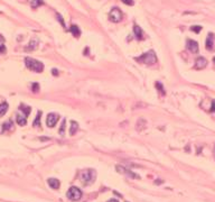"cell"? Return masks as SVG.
Here are the masks:
<instances>
[{
    "label": "cell",
    "instance_id": "cell-26",
    "mask_svg": "<svg viewBox=\"0 0 215 202\" xmlns=\"http://www.w3.org/2000/svg\"><path fill=\"white\" fill-rule=\"evenodd\" d=\"M122 2L125 3V5H128V6H133V3H135L133 0H122Z\"/></svg>",
    "mask_w": 215,
    "mask_h": 202
},
{
    "label": "cell",
    "instance_id": "cell-11",
    "mask_svg": "<svg viewBox=\"0 0 215 202\" xmlns=\"http://www.w3.org/2000/svg\"><path fill=\"white\" fill-rule=\"evenodd\" d=\"M117 169L119 170V172H121V173H124V174H127V175H128V176H130V177H133V179H139V176L137 175V174H135V173L130 172L129 170L124 169V167H122V166H118Z\"/></svg>",
    "mask_w": 215,
    "mask_h": 202
},
{
    "label": "cell",
    "instance_id": "cell-3",
    "mask_svg": "<svg viewBox=\"0 0 215 202\" xmlns=\"http://www.w3.org/2000/svg\"><path fill=\"white\" fill-rule=\"evenodd\" d=\"M96 173L93 170H86V171L81 173V181L84 185H90L95 181Z\"/></svg>",
    "mask_w": 215,
    "mask_h": 202
},
{
    "label": "cell",
    "instance_id": "cell-33",
    "mask_svg": "<svg viewBox=\"0 0 215 202\" xmlns=\"http://www.w3.org/2000/svg\"><path fill=\"white\" fill-rule=\"evenodd\" d=\"M213 62H214V63H215V57H214V59H213Z\"/></svg>",
    "mask_w": 215,
    "mask_h": 202
},
{
    "label": "cell",
    "instance_id": "cell-1",
    "mask_svg": "<svg viewBox=\"0 0 215 202\" xmlns=\"http://www.w3.org/2000/svg\"><path fill=\"white\" fill-rule=\"evenodd\" d=\"M25 64L27 66V69H29L33 72H36V73H40L43 72L44 70V64L35 59H31V57H26L25 59Z\"/></svg>",
    "mask_w": 215,
    "mask_h": 202
},
{
    "label": "cell",
    "instance_id": "cell-21",
    "mask_svg": "<svg viewBox=\"0 0 215 202\" xmlns=\"http://www.w3.org/2000/svg\"><path fill=\"white\" fill-rule=\"evenodd\" d=\"M11 128H13V121L11 120H9V121H7V123H5L2 125V130L3 131H7V130H9Z\"/></svg>",
    "mask_w": 215,
    "mask_h": 202
},
{
    "label": "cell",
    "instance_id": "cell-7",
    "mask_svg": "<svg viewBox=\"0 0 215 202\" xmlns=\"http://www.w3.org/2000/svg\"><path fill=\"white\" fill-rule=\"evenodd\" d=\"M186 47L189 52L192 53H197L198 52V44L196 41H193V39H187L186 42Z\"/></svg>",
    "mask_w": 215,
    "mask_h": 202
},
{
    "label": "cell",
    "instance_id": "cell-13",
    "mask_svg": "<svg viewBox=\"0 0 215 202\" xmlns=\"http://www.w3.org/2000/svg\"><path fill=\"white\" fill-rule=\"evenodd\" d=\"M48 185L52 189H54V190H57L60 187V181L57 179H53V177L48 179Z\"/></svg>",
    "mask_w": 215,
    "mask_h": 202
},
{
    "label": "cell",
    "instance_id": "cell-32",
    "mask_svg": "<svg viewBox=\"0 0 215 202\" xmlns=\"http://www.w3.org/2000/svg\"><path fill=\"white\" fill-rule=\"evenodd\" d=\"M3 42V37H2V35L0 34V43H2Z\"/></svg>",
    "mask_w": 215,
    "mask_h": 202
},
{
    "label": "cell",
    "instance_id": "cell-28",
    "mask_svg": "<svg viewBox=\"0 0 215 202\" xmlns=\"http://www.w3.org/2000/svg\"><path fill=\"white\" fill-rule=\"evenodd\" d=\"M6 46L5 45H0V54H5L6 53Z\"/></svg>",
    "mask_w": 215,
    "mask_h": 202
},
{
    "label": "cell",
    "instance_id": "cell-4",
    "mask_svg": "<svg viewBox=\"0 0 215 202\" xmlns=\"http://www.w3.org/2000/svg\"><path fill=\"white\" fill-rule=\"evenodd\" d=\"M67 198L71 201H78L82 198V191L76 187H71L67 191Z\"/></svg>",
    "mask_w": 215,
    "mask_h": 202
},
{
    "label": "cell",
    "instance_id": "cell-20",
    "mask_svg": "<svg viewBox=\"0 0 215 202\" xmlns=\"http://www.w3.org/2000/svg\"><path fill=\"white\" fill-rule=\"evenodd\" d=\"M40 117H42V111H38V112H37V116H36V118H35V120H34V124H33L35 127L40 126Z\"/></svg>",
    "mask_w": 215,
    "mask_h": 202
},
{
    "label": "cell",
    "instance_id": "cell-15",
    "mask_svg": "<svg viewBox=\"0 0 215 202\" xmlns=\"http://www.w3.org/2000/svg\"><path fill=\"white\" fill-rule=\"evenodd\" d=\"M70 29H71V33L73 34V36H74V37L78 38V37L81 36V31H80L78 26H76V25H72Z\"/></svg>",
    "mask_w": 215,
    "mask_h": 202
},
{
    "label": "cell",
    "instance_id": "cell-22",
    "mask_svg": "<svg viewBox=\"0 0 215 202\" xmlns=\"http://www.w3.org/2000/svg\"><path fill=\"white\" fill-rule=\"evenodd\" d=\"M156 87L158 88V90H159V92L161 94H165L166 92H165V89H164V87H163V84L160 83V82H157L156 83Z\"/></svg>",
    "mask_w": 215,
    "mask_h": 202
},
{
    "label": "cell",
    "instance_id": "cell-8",
    "mask_svg": "<svg viewBox=\"0 0 215 202\" xmlns=\"http://www.w3.org/2000/svg\"><path fill=\"white\" fill-rule=\"evenodd\" d=\"M214 45H215V37L214 34H208L207 38H206V43H205V47L207 51H213L214 49Z\"/></svg>",
    "mask_w": 215,
    "mask_h": 202
},
{
    "label": "cell",
    "instance_id": "cell-16",
    "mask_svg": "<svg viewBox=\"0 0 215 202\" xmlns=\"http://www.w3.org/2000/svg\"><path fill=\"white\" fill-rule=\"evenodd\" d=\"M19 109L24 112V116H28L29 113H31V108L29 107V106H26V105H20V107H19Z\"/></svg>",
    "mask_w": 215,
    "mask_h": 202
},
{
    "label": "cell",
    "instance_id": "cell-2",
    "mask_svg": "<svg viewBox=\"0 0 215 202\" xmlns=\"http://www.w3.org/2000/svg\"><path fill=\"white\" fill-rule=\"evenodd\" d=\"M136 61L147 64V65H154L155 63H157V56H156L154 51H149L147 53H143L141 56L136 57Z\"/></svg>",
    "mask_w": 215,
    "mask_h": 202
},
{
    "label": "cell",
    "instance_id": "cell-18",
    "mask_svg": "<svg viewBox=\"0 0 215 202\" xmlns=\"http://www.w3.org/2000/svg\"><path fill=\"white\" fill-rule=\"evenodd\" d=\"M8 103L7 102H3V103H1L0 105V117H2V116H5L6 115V112L8 111Z\"/></svg>",
    "mask_w": 215,
    "mask_h": 202
},
{
    "label": "cell",
    "instance_id": "cell-19",
    "mask_svg": "<svg viewBox=\"0 0 215 202\" xmlns=\"http://www.w3.org/2000/svg\"><path fill=\"white\" fill-rule=\"evenodd\" d=\"M43 3H44L43 0H31V8H34V9H36L37 7L42 6Z\"/></svg>",
    "mask_w": 215,
    "mask_h": 202
},
{
    "label": "cell",
    "instance_id": "cell-25",
    "mask_svg": "<svg viewBox=\"0 0 215 202\" xmlns=\"http://www.w3.org/2000/svg\"><path fill=\"white\" fill-rule=\"evenodd\" d=\"M190 31H195V33H200V31H202V27H200V26H192V27H190Z\"/></svg>",
    "mask_w": 215,
    "mask_h": 202
},
{
    "label": "cell",
    "instance_id": "cell-6",
    "mask_svg": "<svg viewBox=\"0 0 215 202\" xmlns=\"http://www.w3.org/2000/svg\"><path fill=\"white\" fill-rule=\"evenodd\" d=\"M58 119H60V116L57 115V113H49L48 116H47V120H46V124L48 127H54L55 125H56V123L58 121Z\"/></svg>",
    "mask_w": 215,
    "mask_h": 202
},
{
    "label": "cell",
    "instance_id": "cell-14",
    "mask_svg": "<svg viewBox=\"0 0 215 202\" xmlns=\"http://www.w3.org/2000/svg\"><path fill=\"white\" fill-rule=\"evenodd\" d=\"M16 120H17V124L19 126H25L27 124V119H26V116H21V115H17L16 116Z\"/></svg>",
    "mask_w": 215,
    "mask_h": 202
},
{
    "label": "cell",
    "instance_id": "cell-17",
    "mask_svg": "<svg viewBox=\"0 0 215 202\" xmlns=\"http://www.w3.org/2000/svg\"><path fill=\"white\" fill-rule=\"evenodd\" d=\"M78 129V124L75 121H71V127H70V135H74Z\"/></svg>",
    "mask_w": 215,
    "mask_h": 202
},
{
    "label": "cell",
    "instance_id": "cell-27",
    "mask_svg": "<svg viewBox=\"0 0 215 202\" xmlns=\"http://www.w3.org/2000/svg\"><path fill=\"white\" fill-rule=\"evenodd\" d=\"M57 20H60V23L62 24V26L65 28V23H64V20H63V18H62V16L58 15V14H57Z\"/></svg>",
    "mask_w": 215,
    "mask_h": 202
},
{
    "label": "cell",
    "instance_id": "cell-10",
    "mask_svg": "<svg viewBox=\"0 0 215 202\" xmlns=\"http://www.w3.org/2000/svg\"><path fill=\"white\" fill-rule=\"evenodd\" d=\"M133 31H135V35H136V38H137V39L142 41V39L145 38V34H143L142 29L139 27L138 25H135V26H133Z\"/></svg>",
    "mask_w": 215,
    "mask_h": 202
},
{
    "label": "cell",
    "instance_id": "cell-31",
    "mask_svg": "<svg viewBox=\"0 0 215 202\" xmlns=\"http://www.w3.org/2000/svg\"><path fill=\"white\" fill-rule=\"evenodd\" d=\"M108 202H119L118 200H115V199H111V200H109Z\"/></svg>",
    "mask_w": 215,
    "mask_h": 202
},
{
    "label": "cell",
    "instance_id": "cell-5",
    "mask_svg": "<svg viewBox=\"0 0 215 202\" xmlns=\"http://www.w3.org/2000/svg\"><path fill=\"white\" fill-rule=\"evenodd\" d=\"M122 13L119 8H113L110 13H109V18L111 21L113 23H119L121 19H122Z\"/></svg>",
    "mask_w": 215,
    "mask_h": 202
},
{
    "label": "cell",
    "instance_id": "cell-23",
    "mask_svg": "<svg viewBox=\"0 0 215 202\" xmlns=\"http://www.w3.org/2000/svg\"><path fill=\"white\" fill-rule=\"evenodd\" d=\"M31 90H33V92H38L39 91V84L38 83H33L31 84Z\"/></svg>",
    "mask_w": 215,
    "mask_h": 202
},
{
    "label": "cell",
    "instance_id": "cell-29",
    "mask_svg": "<svg viewBox=\"0 0 215 202\" xmlns=\"http://www.w3.org/2000/svg\"><path fill=\"white\" fill-rule=\"evenodd\" d=\"M211 111H212V112H215V100H213V102H212V107H211Z\"/></svg>",
    "mask_w": 215,
    "mask_h": 202
},
{
    "label": "cell",
    "instance_id": "cell-24",
    "mask_svg": "<svg viewBox=\"0 0 215 202\" xmlns=\"http://www.w3.org/2000/svg\"><path fill=\"white\" fill-rule=\"evenodd\" d=\"M65 119L62 121V125H61V129H60V134L61 135H64V131H65Z\"/></svg>",
    "mask_w": 215,
    "mask_h": 202
},
{
    "label": "cell",
    "instance_id": "cell-9",
    "mask_svg": "<svg viewBox=\"0 0 215 202\" xmlns=\"http://www.w3.org/2000/svg\"><path fill=\"white\" fill-rule=\"evenodd\" d=\"M206 65H207V61H206V59H204V57H198V59L195 61V65H194V67H195L196 70H202V69L206 67Z\"/></svg>",
    "mask_w": 215,
    "mask_h": 202
},
{
    "label": "cell",
    "instance_id": "cell-30",
    "mask_svg": "<svg viewBox=\"0 0 215 202\" xmlns=\"http://www.w3.org/2000/svg\"><path fill=\"white\" fill-rule=\"evenodd\" d=\"M52 72H53V75H57V74H58V72H57V70H56V69H53V70H52Z\"/></svg>",
    "mask_w": 215,
    "mask_h": 202
},
{
    "label": "cell",
    "instance_id": "cell-12",
    "mask_svg": "<svg viewBox=\"0 0 215 202\" xmlns=\"http://www.w3.org/2000/svg\"><path fill=\"white\" fill-rule=\"evenodd\" d=\"M38 43H39V41L37 38H33L31 41V43L28 44V46L26 47V51H34V49H36L37 46H38Z\"/></svg>",
    "mask_w": 215,
    "mask_h": 202
}]
</instances>
